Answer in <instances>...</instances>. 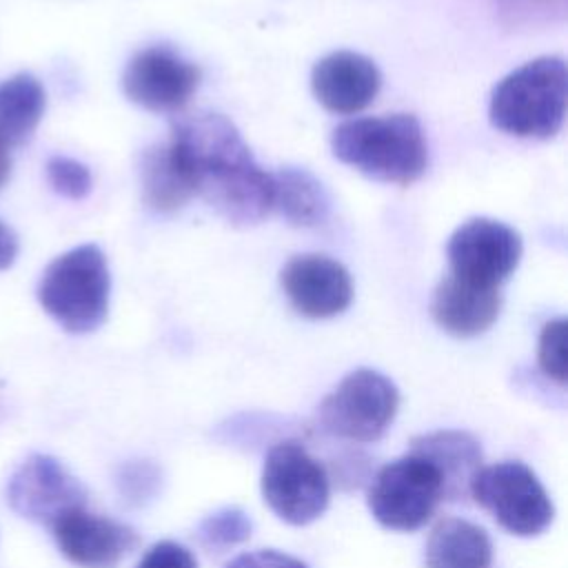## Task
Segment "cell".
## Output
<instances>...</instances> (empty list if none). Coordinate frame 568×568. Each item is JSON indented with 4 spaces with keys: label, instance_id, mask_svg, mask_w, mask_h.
<instances>
[{
    "label": "cell",
    "instance_id": "obj_17",
    "mask_svg": "<svg viewBox=\"0 0 568 568\" xmlns=\"http://www.w3.org/2000/svg\"><path fill=\"white\" fill-rule=\"evenodd\" d=\"M426 568H488L493 544L488 532L462 517L439 519L426 541Z\"/></svg>",
    "mask_w": 568,
    "mask_h": 568
},
{
    "label": "cell",
    "instance_id": "obj_12",
    "mask_svg": "<svg viewBox=\"0 0 568 568\" xmlns=\"http://www.w3.org/2000/svg\"><path fill=\"white\" fill-rule=\"evenodd\" d=\"M291 306L311 320L339 315L353 300L348 271L326 255L304 253L291 257L280 273Z\"/></svg>",
    "mask_w": 568,
    "mask_h": 568
},
{
    "label": "cell",
    "instance_id": "obj_28",
    "mask_svg": "<svg viewBox=\"0 0 568 568\" xmlns=\"http://www.w3.org/2000/svg\"><path fill=\"white\" fill-rule=\"evenodd\" d=\"M9 173H11V146L4 140H0V189L9 180Z\"/></svg>",
    "mask_w": 568,
    "mask_h": 568
},
{
    "label": "cell",
    "instance_id": "obj_15",
    "mask_svg": "<svg viewBox=\"0 0 568 568\" xmlns=\"http://www.w3.org/2000/svg\"><path fill=\"white\" fill-rule=\"evenodd\" d=\"M501 311L499 288L446 275L430 300V315L439 328L455 337H475L488 331Z\"/></svg>",
    "mask_w": 568,
    "mask_h": 568
},
{
    "label": "cell",
    "instance_id": "obj_1",
    "mask_svg": "<svg viewBox=\"0 0 568 568\" xmlns=\"http://www.w3.org/2000/svg\"><path fill=\"white\" fill-rule=\"evenodd\" d=\"M169 146L193 195L235 226L257 224L273 209V175L253 160L231 120L213 111L180 115Z\"/></svg>",
    "mask_w": 568,
    "mask_h": 568
},
{
    "label": "cell",
    "instance_id": "obj_24",
    "mask_svg": "<svg viewBox=\"0 0 568 568\" xmlns=\"http://www.w3.org/2000/svg\"><path fill=\"white\" fill-rule=\"evenodd\" d=\"M138 568H197V561L184 546L160 541L144 552Z\"/></svg>",
    "mask_w": 568,
    "mask_h": 568
},
{
    "label": "cell",
    "instance_id": "obj_3",
    "mask_svg": "<svg viewBox=\"0 0 568 568\" xmlns=\"http://www.w3.org/2000/svg\"><path fill=\"white\" fill-rule=\"evenodd\" d=\"M566 104V62L544 55L515 69L493 89L488 115L493 126L508 135L548 140L561 131Z\"/></svg>",
    "mask_w": 568,
    "mask_h": 568
},
{
    "label": "cell",
    "instance_id": "obj_7",
    "mask_svg": "<svg viewBox=\"0 0 568 568\" xmlns=\"http://www.w3.org/2000/svg\"><path fill=\"white\" fill-rule=\"evenodd\" d=\"M262 497L286 524L306 526L328 506V473L302 442H280L264 457Z\"/></svg>",
    "mask_w": 568,
    "mask_h": 568
},
{
    "label": "cell",
    "instance_id": "obj_23",
    "mask_svg": "<svg viewBox=\"0 0 568 568\" xmlns=\"http://www.w3.org/2000/svg\"><path fill=\"white\" fill-rule=\"evenodd\" d=\"M539 366L555 382H566V320H552L539 335Z\"/></svg>",
    "mask_w": 568,
    "mask_h": 568
},
{
    "label": "cell",
    "instance_id": "obj_6",
    "mask_svg": "<svg viewBox=\"0 0 568 568\" xmlns=\"http://www.w3.org/2000/svg\"><path fill=\"white\" fill-rule=\"evenodd\" d=\"M397 406L399 393L386 375L357 368L322 399L317 419L322 430L331 437L371 444L388 430Z\"/></svg>",
    "mask_w": 568,
    "mask_h": 568
},
{
    "label": "cell",
    "instance_id": "obj_22",
    "mask_svg": "<svg viewBox=\"0 0 568 568\" xmlns=\"http://www.w3.org/2000/svg\"><path fill=\"white\" fill-rule=\"evenodd\" d=\"M47 180L55 193L69 200H82L91 191L89 169L73 158L53 155L47 162Z\"/></svg>",
    "mask_w": 568,
    "mask_h": 568
},
{
    "label": "cell",
    "instance_id": "obj_16",
    "mask_svg": "<svg viewBox=\"0 0 568 568\" xmlns=\"http://www.w3.org/2000/svg\"><path fill=\"white\" fill-rule=\"evenodd\" d=\"M410 448L424 453L442 473L446 501H466L477 470L484 466L479 442L464 430H437L413 437Z\"/></svg>",
    "mask_w": 568,
    "mask_h": 568
},
{
    "label": "cell",
    "instance_id": "obj_2",
    "mask_svg": "<svg viewBox=\"0 0 568 568\" xmlns=\"http://www.w3.org/2000/svg\"><path fill=\"white\" fill-rule=\"evenodd\" d=\"M331 149L339 162L386 184H413L428 164L422 124L410 113L342 122L331 135Z\"/></svg>",
    "mask_w": 568,
    "mask_h": 568
},
{
    "label": "cell",
    "instance_id": "obj_5",
    "mask_svg": "<svg viewBox=\"0 0 568 568\" xmlns=\"http://www.w3.org/2000/svg\"><path fill=\"white\" fill-rule=\"evenodd\" d=\"M373 517L388 530H417L446 501V486L437 466L419 450L384 464L366 493Z\"/></svg>",
    "mask_w": 568,
    "mask_h": 568
},
{
    "label": "cell",
    "instance_id": "obj_13",
    "mask_svg": "<svg viewBox=\"0 0 568 568\" xmlns=\"http://www.w3.org/2000/svg\"><path fill=\"white\" fill-rule=\"evenodd\" d=\"M51 530L60 552L80 568H115L140 541L131 526L84 506L62 515Z\"/></svg>",
    "mask_w": 568,
    "mask_h": 568
},
{
    "label": "cell",
    "instance_id": "obj_9",
    "mask_svg": "<svg viewBox=\"0 0 568 568\" xmlns=\"http://www.w3.org/2000/svg\"><path fill=\"white\" fill-rule=\"evenodd\" d=\"M446 255L450 275L470 284L499 288L521 260V237L504 222L473 217L450 235Z\"/></svg>",
    "mask_w": 568,
    "mask_h": 568
},
{
    "label": "cell",
    "instance_id": "obj_8",
    "mask_svg": "<svg viewBox=\"0 0 568 568\" xmlns=\"http://www.w3.org/2000/svg\"><path fill=\"white\" fill-rule=\"evenodd\" d=\"M470 497L517 537L544 532L555 517V506L537 475L515 459L481 466L470 484Z\"/></svg>",
    "mask_w": 568,
    "mask_h": 568
},
{
    "label": "cell",
    "instance_id": "obj_10",
    "mask_svg": "<svg viewBox=\"0 0 568 568\" xmlns=\"http://www.w3.org/2000/svg\"><path fill=\"white\" fill-rule=\"evenodd\" d=\"M200 80V67L166 44H153L129 60L122 73V91L146 111L175 113L191 100Z\"/></svg>",
    "mask_w": 568,
    "mask_h": 568
},
{
    "label": "cell",
    "instance_id": "obj_20",
    "mask_svg": "<svg viewBox=\"0 0 568 568\" xmlns=\"http://www.w3.org/2000/svg\"><path fill=\"white\" fill-rule=\"evenodd\" d=\"M140 175L144 202L158 213L175 211L193 195L191 184L169 144H158L144 151Z\"/></svg>",
    "mask_w": 568,
    "mask_h": 568
},
{
    "label": "cell",
    "instance_id": "obj_4",
    "mask_svg": "<svg viewBox=\"0 0 568 568\" xmlns=\"http://www.w3.org/2000/svg\"><path fill=\"white\" fill-rule=\"evenodd\" d=\"M111 277L95 244L75 246L55 257L42 273L38 300L67 333H91L109 313Z\"/></svg>",
    "mask_w": 568,
    "mask_h": 568
},
{
    "label": "cell",
    "instance_id": "obj_18",
    "mask_svg": "<svg viewBox=\"0 0 568 568\" xmlns=\"http://www.w3.org/2000/svg\"><path fill=\"white\" fill-rule=\"evenodd\" d=\"M47 93L31 73H16L0 82V140L9 146L24 144L38 129Z\"/></svg>",
    "mask_w": 568,
    "mask_h": 568
},
{
    "label": "cell",
    "instance_id": "obj_25",
    "mask_svg": "<svg viewBox=\"0 0 568 568\" xmlns=\"http://www.w3.org/2000/svg\"><path fill=\"white\" fill-rule=\"evenodd\" d=\"M226 568H308V566L286 552L266 548V550L242 552L235 559H231Z\"/></svg>",
    "mask_w": 568,
    "mask_h": 568
},
{
    "label": "cell",
    "instance_id": "obj_27",
    "mask_svg": "<svg viewBox=\"0 0 568 568\" xmlns=\"http://www.w3.org/2000/svg\"><path fill=\"white\" fill-rule=\"evenodd\" d=\"M18 255V237L16 233L0 222V271L9 268Z\"/></svg>",
    "mask_w": 568,
    "mask_h": 568
},
{
    "label": "cell",
    "instance_id": "obj_21",
    "mask_svg": "<svg viewBox=\"0 0 568 568\" xmlns=\"http://www.w3.org/2000/svg\"><path fill=\"white\" fill-rule=\"evenodd\" d=\"M251 535V521L240 508H222L200 524V539L206 548H229Z\"/></svg>",
    "mask_w": 568,
    "mask_h": 568
},
{
    "label": "cell",
    "instance_id": "obj_26",
    "mask_svg": "<svg viewBox=\"0 0 568 568\" xmlns=\"http://www.w3.org/2000/svg\"><path fill=\"white\" fill-rule=\"evenodd\" d=\"M501 7L504 11L515 16V20H530L552 9L564 11L566 0H501Z\"/></svg>",
    "mask_w": 568,
    "mask_h": 568
},
{
    "label": "cell",
    "instance_id": "obj_14",
    "mask_svg": "<svg viewBox=\"0 0 568 568\" xmlns=\"http://www.w3.org/2000/svg\"><path fill=\"white\" fill-rule=\"evenodd\" d=\"M311 87L324 109L351 115L375 100L382 87V73L377 64L362 53L333 51L313 67Z\"/></svg>",
    "mask_w": 568,
    "mask_h": 568
},
{
    "label": "cell",
    "instance_id": "obj_11",
    "mask_svg": "<svg viewBox=\"0 0 568 568\" xmlns=\"http://www.w3.org/2000/svg\"><path fill=\"white\" fill-rule=\"evenodd\" d=\"M7 499L20 517L51 528L69 510L87 506V490L55 457L33 453L9 477Z\"/></svg>",
    "mask_w": 568,
    "mask_h": 568
},
{
    "label": "cell",
    "instance_id": "obj_19",
    "mask_svg": "<svg viewBox=\"0 0 568 568\" xmlns=\"http://www.w3.org/2000/svg\"><path fill=\"white\" fill-rule=\"evenodd\" d=\"M273 206L293 226H315L328 217L331 197L313 173L286 166L273 175Z\"/></svg>",
    "mask_w": 568,
    "mask_h": 568
}]
</instances>
